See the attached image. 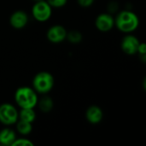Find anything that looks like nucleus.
<instances>
[{
    "label": "nucleus",
    "mask_w": 146,
    "mask_h": 146,
    "mask_svg": "<svg viewBox=\"0 0 146 146\" xmlns=\"http://www.w3.org/2000/svg\"><path fill=\"white\" fill-rule=\"evenodd\" d=\"M115 25L121 32L130 33L138 28L139 20L134 12L131 10H123L121 11L115 17Z\"/></svg>",
    "instance_id": "obj_1"
},
{
    "label": "nucleus",
    "mask_w": 146,
    "mask_h": 146,
    "mask_svg": "<svg viewBox=\"0 0 146 146\" xmlns=\"http://www.w3.org/2000/svg\"><path fill=\"white\" fill-rule=\"evenodd\" d=\"M15 101L21 109H34V107L38 104V98L37 92L33 88L28 86H22L15 91Z\"/></svg>",
    "instance_id": "obj_2"
},
{
    "label": "nucleus",
    "mask_w": 146,
    "mask_h": 146,
    "mask_svg": "<svg viewBox=\"0 0 146 146\" xmlns=\"http://www.w3.org/2000/svg\"><path fill=\"white\" fill-rule=\"evenodd\" d=\"M54 78L52 74L46 71L38 73L33 80V86L36 92L46 94L50 92L54 86Z\"/></svg>",
    "instance_id": "obj_3"
},
{
    "label": "nucleus",
    "mask_w": 146,
    "mask_h": 146,
    "mask_svg": "<svg viewBox=\"0 0 146 146\" xmlns=\"http://www.w3.org/2000/svg\"><path fill=\"white\" fill-rule=\"evenodd\" d=\"M51 14H52V8L44 0L35 2V3L32 8V15L33 18L39 22H44L48 21L50 18Z\"/></svg>",
    "instance_id": "obj_4"
},
{
    "label": "nucleus",
    "mask_w": 146,
    "mask_h": 146,
    "mask_svg": "<svg viewBox=\"0 0 146 146\" xmlns=\"http://www.w3.org/2000/svg\"><path fill=\"white\" fill-rule=\"evenodd\" d=\"M18 121V110L16 108L8 103L0 105V122L9 126L15 124Z\"/></svg>",
    "instance_id": "obj_5"
},
{
    "label": "nucleus",
    "mask_w": 146,
    "mask_h": 146,
    "mask_svg": "<svg viewBox=\"0 0 146 146\" xmlns=\"http://www.w3.org/2000/svg\"><path fill=\"white\" fill-rule=\"evenodd\" d=\"M67 30L61 25H55L50 27L46 33L48 40L53 44H58L66 39Z\"/></svg>",
    "instance_id": "obj_6"
},
{
    "label": "nucleus",
    "mask_w": 146,
    "mask_h": 146,
    "mask_svg": "<svg viewBox=\"0 0 146 146\" xmlns=\"http://www.w3.org/2000/svg\"><path fill=\"white\" fill-rule=\"evenodd\" d=\"M95 26L98 30L103 33L110 31L115 26V19L110 14L103 13L98 15L95 21Z\"/></svg>",
    "instance_id": "obj_7"
},
{
    "label": "nucleus",
    "mask_w": 146,
    "mask_h": 146,
    "mask_svg": "<svg viewBox=\"0 0 146 146\" xmlns=\"http://www.w3.org/2000/svg\"><path fill=\"white\" fill-rule=\"evenodd\" d=\"M140 42L137 37L133 35H127L125 36L121 43V50L127 55H134L138 52V48Z\"/></svg>",
    "instance_id": "obj_8"
},
{
    "label": "nucleus",
    "mask_w": 146,
    "mask_h": 146,
    "mask_svg": "<svg viewBox=\"0 0 146 146\" xmlns=\"http://www.w3.org/2000/svg\"><path fill=\"white\" fill-rule=\"evenodd\" d=\"M28 22V15L26 12L17 10L14 12L9 17V23L12 27L15 29H21L27 26Z\"/></svg>",
    "instance_id": "obj_9"
},
{
    "label": "nucleus",
    "mask_w": 146,
    "mask_h": 146,
    "mask_svg": "<svg viewBox=\"0 0 146 146\" xmlns=\"http://www.w3.org/2000/svg\"><path fill=\"white\" fill-rule=\"evenodd\" d=\"M104 117L103 110L100 107L97 105L90 106L86 111V118L91 124H98L99 123Z\"/></svg>",
    "instance_id": "obj_10"
},
{
    "label": "nucleus",
    "mask_w": 146,
    "mask_h": 146,
    "mask_svg": "<svg viewBox=\"0 0 146 146\" xmlns=\"http://www.w3.org/2000/svg\"><path fill=\"white\" fill-rule=\"evenodd\" d=\"M16 139L15 131L10 128H3L0 131V145H12L14 141Z\"/></svg>",
    "instance_id": "obj_11"
},
{
    "label": "nucleus",
    "mask_w": 146,
    "mask_h": 146,
    "mask_svg": "<svg viewBox=\"0 0 146 146\" xmlns=\"http://www.w3.org/2000/svg\"><path fill=\"white\" fill-rule=\"evenodd\" d=\"M36 119V113L32 108L21 109L20 112H18V120H21L27 122L33 123Z\"/></svg>",
    "instance_id": "obj_12"
},
{
    "label": "nucleus",
    "mask_w": 146,
    "mask_h": 146,
    "mask_svg": "<svg viewBox=\"0 0 146 146\" xmlns=\"http://www.w3.org/2000/svg\"><path fill=\"white\" fill-rule=\"evenodd\" d=\"M37 104H38V108L42 112L48 113L50 112L51 110L53 109L54 103L50 97H44L39 101H38Z\"/></svg>",
    "instance_id": "obj_13"
},
{
    "label": "nucleus",
    "mask_w": 146,
    "mask_h": 146,
    "mask_svg": "<svg viewBox=\"0 0 146 146\" xmlns=\"http://www.w3.org/2000/svg\"><path fill=\"white\" fill-rule=\"evenodd\" d=\"M16 130L21 135H28L31 133L33 130L32 123L21 120H18L16 121Z\"/></svg>",
    "instance_id": "obj_14"
},
{
    "label": "nucleus",
    "mask_w": 146,
    "mask_h": 146,
    "mask_svg": "<svg viewBox=\"0 0 146 146\" xmlns=\"http://www.w3.org/2000/svg\"><path fill=\"white\" fill-rule=\"evenodd\" d=\"M66 38L72 44H78L82 40V34L76 30H73L69 33H67Z\"/></svg>",
    "instance_id": "obj_15"
},
{
    "label": "nucleus",
    "mask_w": 146,
    "mask_h": 146,
    "mask_svg": "<svg viewBox=\"0 0 146 146\" xmlns=\"http://www.w3.org/2000/svg\"><path fill=\"white\" fill-rule=\"evenodd\" d=\"M12 146H33V143L27 139H16Z\"/></svg>",
    "instance_id": "obj_16"
},
{
    "label": "nucleus",
    "mask_w": 146,
    "mask_h": 146,
    "mask_svg": "<svg viewBox=\"0 0 146 146\" xmlns=\"http://www.w3.org/2000/svg\"><path fill=\"white\" fill-rule=\"evenodd\" d=\"M51 8H62L66 5L68 0H46Z\"/></svg>",
    "instance_id": "obj_17"
},
{
    "label": "nucleus",
    "mask_w": 146,
    "mask_h": 146,
    "mask_svg": "<svg viewBox=\"0 0 146 146\" xmlns=\"http://www.w3.org/2000/svg\"><path fill=\"white\" fill-rule=\"evenodd\" d=\"M77 1H78V3L81 7H84V8L90 7L94 2V0H77Z\"/></svg>",
    "instance_id": "obj_18"
},
{
    "label": "nucleus",
    "mask_w": 146,
    "mask_h": 146,
    "mask_svg": "<svg viewBox=\"0 0 146 146\" xmlns=\"http://www.w3.org/2000/svg\"><path fill=\"white\" fill-rule=\"evenodd\" d=\"M137 53H139L140 56L146 55V46L145 43H140V44H139V48H138V52H137Z\"/></svg>",
    "instance_id": "obj_19"
},
{
    "label": "nucleus",
    "mask_w": 146,
    "mask_h": 146,
    "mask_svg": "<svg viewBox=\"0 0 146 146\" xmlns=\"http://www.w3.org/2000/svg\"><path fill=\"white\" fill-rule=\"evenodd\" d=\"M117 9H118V5H117V3H115V2L111 3L110 4V6H109V11H110V12H115V11L117 10Z\"/></svg>",
    "instance_id": "obj_20"
},
{
    "label": "nucleus",
    "mask_w": 146,
    "mask_h": 146,
    "mask_svg": "<svg viewBox=\"0 0 146 146\" xmlns=\"http://www.w3.org/2000/svg\"><path fill=\"white\" fill-rule=\"evenodd\" d=\"M33 1H34V2H38V1H41V0H33Z\"/></svg>",
    "instance_id": "obj_21"
}]
</instances>
